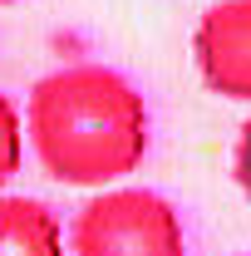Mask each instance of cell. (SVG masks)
Wrapping results in <instances>:
<instances>
[{
    "instance_id": "cell-4",
    "label": "cell",
    "mask_w": 251,
    "mask_h": 256,
    "mask_svg": "<svg viewBox=\"0 0 251 256\" xmlns=\"http://www.w3.org/2000/svg\"><path fill=\"white\" fill-rule=\"evenodd\" d=\"M0 256H64V226L40 197H0Z\"/></svg>"
},
{
    "instance_id": "cell-3",
    "label": "cell",
    "mask_w": 251,
    "mask_h": 256,
    "mask_svg": "<svg viewBox=\"0 0 251 256\" xmlns=\"http://www.w3.org/2000/svg\"><path fill=\"white\" fill-rule=\"evenodd\" d=\"M192 60L212 94L251 104V0H217L202 10Z\"/></svg>"
},
{
    "instance_id": "cell-2",
    "label": "cell",
    "mask_w": 251,
    "mask_h": 256,
    "mask_svg": "<svg viewBox=\"0 0 251 256\" xmlns=\"http://www.w3.org/2000/svg\"><path fill=\"white\" fill-rule=\"evenodd\" d=\"M74 256H188L178 207L153 188H104L69 232Z\"/></svg>"
},
{
    "instance_id": "cell-5",
    "label": "cell",
    "mask_w": 251,
    "mask_h": 256,
    "mask_svg": "<svg viewBox=\"0 0 251 256\" xmlns=\"http://www.w3.org/2000/svg\"><path fill=\"white\" fill-rule=\"evenodd\" d=\"M25 162V128H20V108L10 104V94H0V188L20 172Z\"/></svg>"
},
{
    "instance_id": "cell-8",
    "label": "cell",
    "mask_w": 251,
    "mask_h": 256,
    "mask_svg": "<svg viewBox=\"0 0 251 256\" xmlns=\"http://www.w3.org/2000/svg\"><path fill=\"white\" fill-rule=\"evenodd\" d=\"M0 5H10V0H0Z\"/></svg>"
},
{
    "instance_id": "cell-6",
    "label": "cell",
    "mask_w": 251,
    "mask_h": 256,
    "mask_svg": "<svg viewBox=\"0 0 251 256\" xmlns=\"http://www.w3.org/2000/svg\"><path fill=\"white\" fill-rule=\"evenodd\" d=\"M232 172H236V188L251 197V118L236 133V153H232Z\"/></svg>"
},
{
    "instance_id": "cell-7",
    "label": "cell",
    "mask_w": 251,
    "mask_h": 256,
    "mask_svg": "<svg viewBox=\"0 0 251 256\" xmlns=\"http://www.w3.org/2000/svg\"><path fill=\"white\" fill-rule=\"evenodd\" d=\"M236 256H251V252H236Z\"/></svg>"
},
{
    "instance_id": "cell-1",
    "label": "cell",
    "mask_w": 251,
    "mask_h": 256,
    "mask_svg": "<svg viewBox=\"0 0 251 256\" xmlns=\"http://www.w3.org/2000/svg\"><path fill=\"white\" fill-rule=\"evenodd\" d=\"M34 158L69 188H108L148 153V104L108 64H64L30 89Z\"/></svg>"
}]
</instances>
